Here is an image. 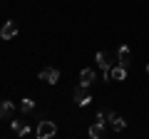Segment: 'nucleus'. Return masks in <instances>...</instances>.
Wrapping results in <instances>:
<instances>
[{"instance_id": "obj_1", "label": "nucleus", "mask_w": 149, "mask_h": 139, "mask_svg": "<svg viewBox=\"0 0 149 139\" xmlns=\"http://www.w3.org/2000/svg\"><path fill=\"white\" fill-rule=\"evenodd\" d=\"M35 134H37V139H50V137L57 134V124L50 122V119H40V122H37Z\"/></svg>"}, {"instance_id": "obj_2", "label": "nucleus", "mask_w": 149, "mask_h": 139, "mask_svg": "<svg viewBox=\"0 0 149 139\" xmlns=\"http://www.w3.org/2000/svg\"><path fill=\"white\" fill-rule=\"evenodd\" d=\"M40 80L42 82H47V85H57L60 82V70L57 67H45V70H40Z\"/></svg>"}, {"instance_id": "obj_3", "label": "nucleus", "mask_w": 149, "mask_h": 139, "mask_svg": "<svg viewBox=\"0 0 149 139\" xmlns=\"http://www.w3.org/2000/svg\"><path fill=\"white\" fill-rule=\"evenodd\" d=\"M72 99H74V104H80V107H87V104H90L92 102V97L87 95V87H77V90L72 92Z\"/></svg>"}, {"instance_id": "obj_4", "label": "nucleus", "mask_w": 149, "mask_h": 139, "mask_svg": "<svg viewBox=\"0 0 149 139\" xmlns=\"http://www.w3.org/2000/svg\"><path fill=\"white\" fill-rule=\"evenodd\" d=\"M97 65H100V70L104 72V80H109V70H112V57L107 52H97Z\"/></svg>"}, {"instance_id": "obj_5", "label": "nucleus", "mask_w": 149, "mask_h": 139, "mask_svg": "<svg viewBox=\"0 0 149 139\" xmlns=\"http://www.w3.org/2000/svg\"><path fill=\"white\" fill-rule=\"evenodd\" d=\"M117 65H122V67H129V65H132V50H129L127 45H122V47L117 50Z\"/></svg>"}, {"instance_id": "obj_6", "label": "nucleus", "mask_w": 149, "mask_h": 139, "mask_svg": "<svg viewBox=\"0 0 149 139\" xmlns=\"http://www.w3.org/2000/svg\"><path fill=\"white\" fill-rule=\"evenodd\" d=\"M17 35V22L15 20H8L5 25H3V30H0V38L3 40H13Z\"/></svg>"}, {"instance_id": "obj_7", "label": "nucleus", "mask_w": 149, "mask_h": 139, "mask_svg": "<svg viewBox=\"0 0 149 139\" xmlns=\"http://www.w3.org/2000/svg\"><path fill=\"white\" fill-rule=\"evenodd\" d=\"M13 114H15V104H13L10 99L0 102V122H5V119H10Z\"/></svg>"}, {"instance_id": "obj_8", "label": "nucleus", "mask_w": 149, "mask_h": 139, "mask_svg": "<svg viewBox=\"0 0 149 139\" xmlns=\"http://www.w3.org/2000/svg\"><path fill=\"white\" fill-rule=\"evenodd\" d=\"M95 80H97V75H95V70H92V67H85V70L80 72V85H82V87H90Z\"/></svg>"}, {"instance_id": "obj_9", "label": "nucleus", "mask_w": 149, "mask_h": 139, "mask_svg": "<svg viewBox=\"0 0 149 139\" xmlns=\"http://www.w3.org/2000/svg\"><path fill=\"white\" fill-rule=\"evenodd\" d=\"M87 134H90L92 139H102V137H104V122H102V119H97V122L90 127V132H87Z\"/></svg>"}, {"instance_id": "obj_10", "label": "nucleus", "mask_w": 149, "mask_h": 139, "mask_svg": "<svg viewBox=\"0 0 149 139\" xmlns=\"http://www.w3.org/2000/svg\"><path fill=\"white\" fill-rule=\"evenodd\" d=\"M109 80H114V82H122V80H127V67H122V65L112 67V70H109Z\"/></svg>"}, {"instance_id": "obj_11", "label": "nucleus", "mask_w": 149, "mask_h": 139, "mask_svg": "<svg viewBox=\"0 0 149 139\" xmlns=\"http://www.w3.org/2000/svg\"><path fill=\"white\" fill-rule=\"evenodd\" d=\"M13 132H15L17 137H27V134H30V127H27V122H20V119H13Z\"/></svg>"}, {"instance_id": "obj_12", "label": "nucleus", "mask_w": 149, "mask_h": 139, "mask_svg": "<svg viewBox=\"0 0 149 139\" xmlns=\"http://www.w3.org/2000/svg\"><path fill=\"white\" fill-rule=\"evenodd\" d=\"M114 117H117V114L112 112V109H102V112H97V119H102V122H112Z\"/></svg>"}, {"instance_id": "obj_13", "label": "nucleus", "mask_w": 149, "mask_h": 139, "mask_svg": "<svg viewBox=\"0 0 149 139\" xmlns=\"http://www.w3.org/2000/svg\"><path fill=\"white\" fill-rule=\"evenodd\" d=\"M20 109L25 114H30V112H35V99H22V104H20Z\"/></svg>"}, {"instance_id": "obj_14", "label": "nucleus", "mask_w": 149, "mask_h": 139, "mask_svg": "<svg viewBox=\"0 0 149 139\" xmlns=\"http://www.w3.org/2000/svg\"><path fill=\"white\" fill-rule=\"evenodd\" d=\"M124 127H127V122H124V117H114V119H112V129H114V132H122Z\"/></svg>"}, {"instance_id": "obj_15", "label": "nucleus", "mask_w": 149, "mask_h": 139, "mask_svg": "<svg viewBox=\"0 0 149 139\" xmlns=\"http://www.w3.org/2000/svg\"><path fill=\"white\" fill-rule=\"evenodd\" d=\"M147 75H149V65H147Z\"/></svg>"}]
</instances>
